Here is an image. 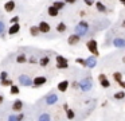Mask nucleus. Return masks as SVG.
Returning <instances> with one entry per match:
<instances>
[{"label": "nucleus", "instance_id": "nucleus-31", "mask_svg": "<svg viewBox=\"0 0 125 121\" xmlns=\"http://www.w3.org/2000/svg\"><path fill=\"white\" fill-rule=\"evenodd\" d=\"M75 63L81 65L82 67H87V63H86V59H83V58H77V59H75Z\"/></svg>", "mask_w": 125, "mask_h": 121}, {"label": "nucleus", "instance_id": "nucleus-37", "mask_svg": "<svg viewBox=\"0 0 125 121\" xmlns=\"http://www.w3.org/2000/svg\"><path fill=\"white\" fill-rule=\"evenodd\" d=\"M19 20H20V18L19 16H14V18H11V24H14V23H19Z\"/></svg>", "mask_w": 125, "mask_h": 121}, {"label": "nucleus", "instance_id": "nucleus-18", "mask_svg": "<svg viewBox=\"0 0 125 121\" xmlns=\"http://www.w3.org/2000/svg\"><path fill=\"white\" fill-rule=\"evenodd\" d=\"M30 34H31V36H39V34H42L41 30H39V26H31Z\"/></svg>", "mask_w": 125, "mask_h": 121}, {"label": "nucleus", "instance_id": "nucleus-6", "mask_svg": "<svg viewBox=\"0 0 125 121\" xmlns=\"http://www.w3.org/2000/svg\"><path fill=\"white\" fill-rule=\"evenodd\" d=\"M74 32L78 35H81V36H85V35L89 32V27L87 26H82V24H77L75 28H74Z\"/></svg>", "mask_w": 125, "mask_h": 121}, {"label": "nucleus", "instance_id": "nucleus-12", "mask_svg": "<svg viewBox=\"0 0 125 121\" xmlns=\"http://www.w3.org/2000/svg\"><path fill=\"white\" fill-rule=\"evenodd\" d=\"M47 13H49L51 18H58V15H59V10L52 4V5H50V7L47 8Z\"/></svg>", "mask_w": 125, "mask_h": 121}, {"label": "nucleus", "instance_id": "nucleus-11", "mask_svg": "<svg viewBox=\"0 0 125 121\" xmlns=\"http://www.w3.org/2000/svg\"><path fill=\"white\" fill-rule=\"evenodd\" d=\"M86 63H87V67H89V69H94V67L97 66V56L92 54V55L86 59Z\"/></svg>", "mask_w": 125, "mask_h": 121}, {"label": "nucleus", "instance_id": "nucleus-27", "mask_svg": "<svg viewBox=\"0 0 125 121\" xmlns=\"http://www.w3.org/2000/svg\"><path fill=\"white\" fill-rule=\"evenodd\" d=\"M74 117H75V112H74L73 109H67V110H66V118H67V120H73Z\"/></svg>", "mask_w": 125, "mask_h": 121}, {"label": "nucleus", "instance_id": "nucleus-34", "mask_svg": "<svg viewBox=\"0 0 125 121\" xmlns=\"http://www.w3.org/2000/svg\"><path fill=\"white\" fill-rule=\"evenodd\" d=\"M6 78H8V71H1L0 73V81L6 79Z\"/></svg>", "mask_w": 125, "mask_h": 121}, {"label": "nucleus", "instance_id": "nucleus-24", "mask_svg": "<svg viewBox=\"0 0 125 121\" xmlns=\"http://www.w3.org/2000/svg\"><path fill=\"white\" fill-rule=\"evenodd\" d=\"M113 97H114V99H117V101H121V99L125 98V91L120 90V91H117V93H114Z\"/></svg>", "mask_w": 125, "mask_h": 121}, {"label": "nucleus", "instance_id": "nucleus-36", "mask_svg": "<svg viewBox=\"0 0 125 121\" xmlns=\"http://www.w3.org/2000/svg\"><path fill=\"white\" fill-rule=\"evenodd\" d=\"M83 3L86 5H89V7H92L93 4H95V0H83Z\"/></svg>", "mask_w": 125, "mask_h": 121}, {"label": "nucleus", "instance_id": "nucleus-14", "mask_svg": "<svg viewBox=\"0 0 125 121\" xmlns=\"http://www.w3.org/2000/svg\"><path fill=\"white\" fill-rule=\"evenodd\" d=\"M20 31V24L19 23H14L11 24V27L8 28V35H15Z\"/></svg>", "mask_w": 125, "mask_h": 121}, {"label": "nucleus", "instance_id": "nucleus-30", "mask_svg": "<svg viewBox=\"0 0 125 121\" xmlns=\"http://www.w3.org/2000/svg\"><path fill=\"white\" fill-rule=\"evenodd\" d=\"M113 79L116 81V82H120V81L122 79V74L120 71H114L113 73Z\"/></svg>", "mask_w": 125, "mask_h": 121}, {"label": "nucleus", "instance_id": "nucleus-45", "mask_svg": "<svg viewBox=\"0 0 125 121\" xmlns=\"http://www.w3.org/2000/svg\"><path fill=\"white\" fill-rule=\"evenodd\" d=\"M121 61H122V63H125V56H122V59H121Z\"/></svg>", "mask_w": 125, "mask_h": 121}, {"label": "nucleus", "instance_id": "nucleus-16", "mask_svg": "<svg viewBox=\"0 0 125 121\" xmlns=\"http://www.w3.org/2000/svg\"><path fill=\"white\" fill-rule=\"evenodd\" d=\"M95 8H97L98 12H102V13L108 12V8H106V5L102 1H95Z\"/></svg>", "mask_w": 125, "mask_h": 121}, {"label": "nucleus", "instance_id": "nucleus-29", "mask_svg": "<svg viewBox=\"0 0 125 121\" xmlns=\"http://www.w3.org/2000/svg\"><path fill=\"white\" fill-rule=\"evenodd\" d=\"M100 85L102 86L104 89H109V88H110V82L108 81V78H105V79L100 81Z\"/></svg>", "mask_w": 125, "mask_h": 121}, {"label": "nucleus", "instance_id": "nucleus-7", "mask_svg": "<svg viewBox=\"0 0 125 121\" xmlns=\"http://www.w3.org/2000/svg\"><path fill=\"white\" fill-rule=\"evenodd\" d=\"M81 35H78V34H75V32H74V34H71L70 36L67 38V43L70 46H75V44H78L79 43V40H81Z\"/></svg>", "mask_w": 125, "mask_h": 121}, {"label": "nucleus", "instance_id": "nucleus-44", "mask_svg": "<svg viewBox=\"0 0 125 121\" xmlns=\"http://www.w3.org/2000/svg\"><path fill=\"white\" fill-rule=\"evenodd\" d=\"M121 26H122V27H124V28H125V20H122V23H121Z\"/></svg>", "mask_w": 125, "mask_h": 121}, {"label": "nucleus", "instance_id": "nucleus-26", "mask_svg": "<svg viewBox=\"0 0 125 121\" xmlns=\"http://www.w3.org/2000/svg\"><path fill=\"white\" fill-rule=\"evenodd\" d=\"M0 85L1 86H4V88H7V86H11V85H14V82H12L11 79H8V78H6V79H1L0 81Z\"/></svg>", "mask_w": 125, "mask_h": 121}, {"label": "nucleus", "instance_id": "nucleus-2", "mask_svg": "<svg viewBox=\"0 0 125 121\" xmlns=\"http://www.w3.org/2000/svg\"><path fill=\"white\" fill-rule=\"evenodd\" d=\"M86 48H87V51H89L90 54H93V55H95V56L100 55V51H98V43H97L95 39L87 40L86 42Z\"/></svg>", "mask_w": 125, "mask_h": 121}, {"label": "nucleus", "instance_id": "nucleus-39", "mask_svg": "<svg viewBox=\"0 0 125 121\" xmlns=\"http://www.w3.org/2000/svg\"><path fill=\"white\" fill-rule=\"evenodd\" d=\"M117 83H118V85L121 86L122 89H125V81H122V79H121V81H120V82H117Z\"/></svg>", "mask_w": 125, "mask_h": 121}, {"label": "nucleus", "instance_id": "nucleus-28", "mask_svg": "<svg viewBox=\"0 0 125 121\" xmlns=\"http://www.w3.org/2000/svg\"><path fill=\"white\" fill-rule=\"evenodd\" d=\"M57 69H61V70L69 69V62H57Z\"/></svg>", "mask_w": 125, "mask_h": 121}, {"label": "nucleus", "instance_id": "nucleus-42", "mask_svg": "<svg viewBox=\"0 0 125 121\" xmlns=\"http://www.w3.org/2000/svg\"><path fill=\"white\" fill-rule=\"evenodd\" d=\"M63 109L67 110V109H69V105H67V104H63Z\"/></svg>", "mask_w": 125, "mask_h": 121}, {"label": "nucleus", "instance_id": "nucleus-1", "mask_svg": "<svg viewBox=\"0 0 125 121\" xmlns=\"http://www.w3.org/2000/svg\"><path fill=\"white\" fill-rule=\"evenodd\" d=\"M79 89L82 93H87L93 89V79L90 77H85L79 81Z\"/></svg>", "mask_w": 125, "mask_h": 121}, {"label": "nucleus", "instance_id": "nucleus-23", "mask_svg": "<svg viewBox=\"0 0 125 121\" xmlns=\"http://www.w3.org/2000/svg\"><path fill=\"white\" fill-rule=\"evenodd\" d=\"M52 4H54L58 10H63V8L66 7V1H65V0H57V1H54Z\"/></svg>", "mask_w": 125, "mask_h": 121}, {"label": "nucleus", "instance_id": "nucleus-20", "mask_svg": "<svg viewBox=\"0 0 125 121\" xmlns=\"http://www.w3.org/2000/svg\"><path fill=\"white\" fill-rule=\"evenodd\" d=\"M16 62H18V63H20V65L28 62L27 55H26V54H18V55H16Z\"/></svg>", "mask_w": 125, "mask_h": 121}, {"label": "nucleus", "instance_id": "nucleus-25", "mask_svg": "<svg viewBox=\"0 0 125 121\" xmlns=\"http://www.w3.org/2000/svg\"><path fill=\"white\" fill-rule=\"evenodd\" d=\"M38 120L39 121H50L51 120V116H50V113H42L41 116H38Z\"/></svg>", "mask_w": 125, "mask_h": 121}, {"label": "nucleus", "instance_id": "nucleus-4", "mask_svg": "<svg viewBox=\"0 0 125 121\" xmlns=\"http://www.w3.org/2000/svg\"><path fill=\"white\" fill-rule=\"evenodd\" d=\"M47 82V78L43 77V75H38V77H35L32 79V86L34 88H41V86L46 85Z\"/></svg>", "mask_w": 125, "mask_h": 121}, {"label": "nucleus", "instance_id": "nucleus-40", "mask_svg": "<svg viewBox=\"0 0 125 121\" xmlns=\"http://www.w3.org/2000/svg\"><path fill=\"white\" fill-rule=\"evenodd\" d=\"M65 1H66V4H74L77 0H65Z\"/></svg>", "mask_w": 125, "mask_h": 121}, {"label": "nucleus", "instance_id": "nucleus-19", "mask_svg": "<svg viewBox=\"0 0 125 121\" xmlns=\"http://www.w3.org/2000/svg\"><path fill=\"white\" fill-rule=\"evenodd\" d=\"M8 120H10V121H20V120H24V113H19V114L8 116Z\"/></svg>", "mask_w": 125, "mask_h": 121}, {"label": "nucleus", "instance_id": "nucleus-38", "mask_svg": "<svg viewBox=\"0 0 125 121\" xmlns=\"http://www.w3.org/2000/svg\"><path fill=\"white\" fill-rule=\"evenodd\" d=\"M105 78H106L105 74H102V73H101V74H98V81H102V79H105Z\"/></svg>", "mask_w": 125, "mask_h": 121}, {"label": "nucleus", "instance_id": "nucleus-15", "mask_svg": "<svg viewBox=\"0 0 125 121\" xmlns=\"http://www.w3.org/2000/svg\"><path fill=\"white\" fill-rule=\"evenodd\" d=\"M22 109H23V101H20V99L14 101V104H12V110H14V112H20Z\"/></svg>", "mask_w": 125, "mask_h": 121}, {"label": "nucleus", "instance_id": "nucleus-10", "mask_svg": "<svg viewBox=\"0 0 125 121\" xmlns=\"http://www.w3.org/2000/svg\"><path fill=\"white\" fill-rule=\"evenodd\" d=\"M113 46L117 48H125V38H114Z\"/></svg>", "mask_w": 125, "mask_h": 121}, {"label": "nucleus", "instance_id": "nucleus-8", "mask_svg": "<svg viewBox=\"0 0 125 121\" xmlns=\"http://www.w3.org/2000/svg\"><path fill=\"white\" fill-rule=\"evenodd\" d=\"M39 30H41V32L42 34H49L50 32V30H51V26H50L47 22H44V20H42V22H39Z\"/></svg>", "mask_w": 125, "mask_h": 121}, {"label": "nucleus", "instance_id": "nucleus-9", "mask_svg": "<svg viewBox=\"0 0 125 121\" xmlns=\"http://www.w3.org/2000/svg\"><path fill=\"white\" fill-rule=\"evenodd\" d=\"M69 85H70V82H69L67 79H65V81H61V82L57 85V89L61 91V93H65V91H67V89H69Z\"/></svg>", "mask_w": 125, "mask_h": 121}, {"label": "nucleus", "instance_id": "nucleus-13", "mask_svg": "<svg viewBox=\"0 0 125 121\" xmlns=\"http://www.w3.org/2000/svg\"><path fill=\"white\" fill-rule=\"evenodd\" d=\"M15 7H16V3H15L14 0H8V1L4 4V11H6V12H12V11L15 10Z\"/></svg>", "mask_w": 125, "mask_h": 121}, {"label": "nucleus", "instance_id": "nucleus-33", "mask_svg": "<svg viewBox=\"0 0 125 121\" xmlns=\"http://www.w3.org/2000/svg\"><path fill=\"white\" fill-rule=\"evenodd\" d=\"M28 63L36 65V63H39V59L36 58V56H30V58H28Z\"/></svg>", "mask_w": 125, "mask_h": 121}, {"label": "nucleus", "instance_id": "nucleus-41", "mask_svg": "<svg viewBox=\"0 0 125 121\" xmlns=\"http://www.w3.org/2000/svg\"><path fill=\"white\" fill-rule=\"evenodd\" d=\"M3 102H4V97L1 96V94H0V105L3 104Z\"/></svg>", "mask_w": 125, "mask_h": 121}, {"label": "nucleus", "instance_id": "nucleus-5", "mask_svg": "<svg viewBox=\"0 0 125 121\" xmlns=\"http://www.w3.org/2000/svg\"><path fill=\"white\" fill-rule=\"evenodd\" d=\"M58 99H59V97H58L55 93H50V94H47V96L44 97L46 105H55L58 102Z\"/></svg>", "mask_w": 125, "mask_h": 121}, {"label": "nucleus", "instance_id": "nucleus-3", "mask_svg": "<svg viewBox=\"0 0 125 121\" xmlns=\"http://www.w3.org/2000/svg\"><path fill=\"white\" fill-rule=\"evenodd\" d=\"M18 82H19L20 86H26V88L32 86V79L26 74H20L19 77H18Z\"/></svg>", "mask_w": 125, "mask_h": 121}, {"label": "nucleus", "instance_id": "nucleus-21", "mask_svg": "<svg viewBox=\"0 0 125 121\" xmlns=\"http://www.w3.org/2000/svg\"><path fill=\"white\" fill-rule=\"evenodd\" d=\"M39 65H41L42 67H47L50 65V56H47V55L42 56V58L39 59Z\"/></svg>", "mask_w": 125, "mask_h": 121}, {"label": "nucleus", "instance_id": "nucleus-35", "mask_svg": "<svg viewBox=\"0 0 125 121\" xmlns=\"http://www.w3.org/2000/svg\"><path fill=\"white\" fill-rule=\"evenodd\" d=\"M4 30H6V24H4L3 20H0V35L4 32Z\"/></svg>", "mask_w": 125, "mask_h": 121}, {"label": "nucleus", "instance_id": "nucleus-17", "mask_svg": "<svg viewBox=\"0 0 125 121\" xmlns=\"http://www.w3.org/2000/svg\"><path fill=\"white\" fill-rule=\"evenodd\" d=\"M55 30H57V32H58V34H63V32H66V31H67V26H66V23L61 22V23H58V24H57Z\"/></svg>", "mask_w": 125, "mask_h": 121}, {"label": "nucleus", "instance_id": "nucleus-32", "mask_svg": "<svg viewBox=\"0 0 125 121\" xmlns=\"http://www.w3.org/2000/svg\"><path fill=\"white\" fill-rule=\"evenodd\" d=\"M55 62H69V59L63 55H57L55 56Z\"/></svg>", "mask_w": 125, "mask_h": 121}, {"label": "nucleus", "instance_id": "nucleus-43", "mask_svg": "<svg viewBox=\"0 0 125 121\" xmlns=\"http://www.w3.org/2000/svg\"><path fill=\"white\" fill-rule=\"evenodd\" d=\"M120 3H121V4H122V5H124V7H125V0H120Z\"/></svg>", "mask_w": 125, "mask_h": 121}, {"label": "nucleus", "instance_id": "nucleus-22", "mask_svg": "<svg viewBox=\"0 0 125 121\" xmlns=\"http://www.w3.org/2000/svg\"><path fill=\"white\" fill-rule=\"evenodd\" d=\"M10 93H11L12 96H16V94L20 93V88L18 85H11L10 86Z\"/></svg>", "mask_w": 125, "mask_h": 121}]
</instances>
